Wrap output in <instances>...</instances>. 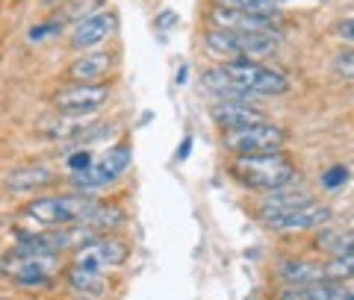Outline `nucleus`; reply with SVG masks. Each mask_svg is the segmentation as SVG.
Returning a JSON list of instances; mask_svg holds the SVG:
<instances>
[{
    "label": "nucleus",
    "instance_id": "obj_31",
    "mask_svg": "<svg viewBox=\"0 0 354 300\" xmlns=\"http://www.w3.org/2000/svg\"><path fill=\"white\" fill-rule=\"evenodd\" d=\"M346 300H354V294H351V292H348V297H346Z\"/></svg>",
    "mask_w": 354,
    "mask_h": 300
},
{
    "label": "nucleus",
    "instance_id": "obj_29",
    "mask_svg": "<svg viewBox=\"0 0 354 300\" xmlns=\"http://www.w3.org/2000/svg\"><path fill=\"white\" fill-rule=\"evenodd\" d=\"M39 3H41V6H48V9H53V6H62L65 0H39Z\"/></svg>",
    "mask_w": 354,
    "mask_h": 300
},
{
    "label": "nucleus",
    "instance_id": "obj_17",
    "mask_svg": "<svg viewBox=\"0 0 354 300\" xmlns=\"http://www.w3.org/2000/svg\"><path fill=\"white\" fill-rule=\"evenodd\" d=\"M130 159H133V144L130 141H118V144H113V148L104 153V159L97 165H101V171L115 183L118 177L130 168Z\"/></svg>",
    "mask_w": 354,
    "mask_h": 300
},
{
    "label": "nucleus",
    "instance_id": "obj_13",
    "mask_svg": "<svg viewBox=\"0 0 354 300\" xmlns=\"http://www.w3.org/2000/svg\"><path fill=\"white\" fill-rule=\"evenodd\" d=\"M209 115H213L216 127H221V132L266 121V115L260 109H254L251 103H234V100H218V103H213L209 106Z\"/></svg>",
    "mask_w": 354,
    "mask_h": 300
},
{
    "label": "nucleus",
    "instance_id": "obj_23",
    "mask_svg": "<svg viewBox=\"0 0 354 300\" xmlns=\"http://www.w3.org/2000/svg\"><path fill=\"white\" fill-rule=\"evenodd\" d=\"M65 24L59 18H50V21H44V24H32L30 27V41H44V39H50L53 32H59Z\"/></svg>",
    "mask_w": 354,
    "mask_h": 300
},
{
    "label": "nucleus",
    "instance_id": "obj_11",
    "mask_svg": "<svg viewBox=\"0 0 354 300\" xmlns=\"http://www.w3.org/2000/svg\"><path fill=\"white\" fill-rule=\"evenodd\" d=\"M53 183H57V174L48 165H18V168H9L3 174V188L15 194L39 192V188H48Z\"/></svg>",
    "mask_w": 354,
    "mask_h": 300
},
{
    "label": "nucleus",
    "instance_id": "obj_28",
    "mask_svg": "<svg viewBox=\"0 0 354 300\" xmlns=\"http://www.w3.org/2000/svg\"><path fill=\"white\" fill-rule=\"evenodd\" d=\"M189 148H192V139H183L180 153H177V159H186V157H189Z\"/></svg>",
    "mask_w": 354,
    "mask_h": 300
},
{
    "label": "nucleus",
    "instance_id": "obj_25",
    "mask_svg": "<svg viewBox=\"0 0 354 300\" xmlns=\"http://www.w3.org/2000/svg\"><path fill=\"white\" fill-rule=\"evenodd\" d=\"M346 180H348V168H346V165H334V168H328L322 174V186L325 188H339Z\"/></svg>",
    "mask_w": 354,
    "mask_h": 300
},
{
    "label": "nucleus",
    "instance_id": "obj_21",
    "mask_svg": "<svg viewBox=\"0 0 354 300\" xmlns=\"http://www.w3.org/2000/svg\"><path fill=\"white\" fill-rule=\"evenodd\" d=\"M330 71L334 77L346 83H354V48H339L334 57H330Z\"/></svg>",
    "mask_w": 354,
    "mask_h": 300
},
{
    "label": "nucleus",
    "instance_id": "obj_7",
    "mask_svg": "<svg viewBox=\"0 0 354 300\" xmlns=\"http://www.w3.org/2000/svg\"><path fill=\"white\" fill-rule=\"evenodd\" d=\"M209 21H213V27L236 30V32H269V30H281V15H260V12L221 6V3L209 9Z\"/></svg>",
    "mask_w": 354,
    "mask_h": 300
},
{
    "label": "nucleus",
    "instance_id": "obj_26",
    "mask_svg": "<svg viewBox=\"0 0 354 300\" xmlns=\"http://www.w3.org/2000/svg\"><path fill=\"white\" fill-rule=\"evenodd\" d=\"M334 36L342 39V41H348V44H354V15L337 21V24H334Z\"/></svg>",
    "mask_w": 354,
    "mask_h": 300
},
{
    "label": "nucleus",
    "instance_id": "obj_5",
    "mask_svg": "<svg viewBox=\"0 0 354 300\" xmlns=\"http://www.w3.org/2000/svg\"><path fill=\"white\" fill-rule=\"evenodd\" d=\"M221 68H225L251 94H286L290 92L286 74L274 71V68H266V65L254 62V59H227Z\"/></svg>",
    "mask_w": 354,
    "mask_h": 300
},
{
    "label": "nucleus",
    "instance_id": "obj_24",
    "mask_svg": "<svg viewBox=\"0 0 354 300\" xmlns=\"http://www.w3.org/2000/svg\"><path fill=\"white\" fill-rule=\"evenodd\" d=\"M65 162H68L71 174H77V171H86L88 165H95V157H92V150H86V148H83V150H71Z\"/></svg>",
    "mask_w": 354,
    "mask_h": 300
},
{
    "label": "nucleus",
    "instance_id": "obj_8",
    "mask_svg": "<svg viewBox=\"0 0 354 300\" xmlns=\"http://www.w3.org/2000/svg\"><path fill=\"white\" fill-rule=\"evenodd\" d=\"M53 257H21V253H9L0 259V274L9 277L18 286H44L50 280Z\"/></svg>",
    "mask_w": 354,
    "mask_h": 300
},
{
    "label": "nucleus",
    "instance_id": "obj_18",
    "mask_svg": "<svg viewBox=\"0 0 354 300\" xmlns=\"http://www.w3.org/2000/svg\"><path fill=\"white\" fill-rule=\"evenodd\" d=\"M121 224H124V209H118L113 203H97L95 212L86 218V227L97 232V236H106L109 230H115Z\"/></svg>",
    "mask_w": 354,
    "mask_h": 300
},
{
    "label": "nucleus",
    "instance_id": "obj_14",
    "mask_svg": "<svg viewBox=\"0 0 354 300\" xmlns=\"http://www.w3.org/2000/svg\"><path fill=\"white\" fill-rule=\"evenodd\" d=\"M201 83H204V88L209 94H216L218 100H234V103H251V92H245L234 77H230L225 68H209V71H204V77H201Z\"/></svg>",
    "mask_w": 354,
    "mask_h": 300
},
{
    "label": "nucleus",
    "instance_id": "obj_1",
    "mask_svg": "<svg viewBox=\"0 0 354 300\" xmlns=\"http://www.w3.org/2000/svg\"><path fill=\"white\" fill-rule=\"evenodd\" d=\"M230 174H234L242 186L257 188V192H278V188H286V186H292L298 180L295 162L286 157L283 150L234 157V162H230Z\"/></svg>",
    "mask_w": 354,
    "mask_h": 300
},
{
    "label": "nucleus",
    "instance_id": "obj_6",
    "mask_svg": "<svg viewBox=\"0 0 354 300\" xmlns=\"http://www.w3.org/2000/svg\"><path fill=\"white\" fill-rule=\"evenodd\" d=\"M127 257H130L127 241H121L115 236H95V239H88L86 244L77 248V257H74L71 265L104 277L106 268H115V265H121Z\"/></svg>",
    "mask_w": 354,
    "mask_h": 300
},
{
    "label": "nucleus",
    "instance_id": "obj_27",
    "mask_svg": "<svg viewBox=\"0 0 354 300\" xmlns=\"http://www.w3.org/2000/svg\"><path fill=\"white\" fill-rule=\"evenodd\" d=\"M174 21H177V18H174V12H162V15L157 18V27H162V30H165V27H171Z\"/></svg>",
    "mask_w": 354,
    "mask_h": 300
},
{
    "label": "nucleus",
    "instance_id": "obj_15",
    "mask_svg": "<svg viewBox=\"0 0 354 300\" xmlns=\"http://www.w3.org/2000/svg\"><path fill=\"white\" fill-rule=\"evenodd\" d=\"M348 292L334 280L325 283H310V286H290L281 292V300H346Z\"/></svg>",
    "mask_w": 354,
    "mask_h": 300
},
{
    "label": "nucleus",
    "instance_id": "obj_3",
    "mask_svg": "<svg viewBox=\"0 0 354 300\" xmlns=\"http://www.w3.org/2000/svg\"><path fill=\"white\" fill-rule=\"evenodd\" d=\"M290 141V132L274 121H257L248 127H236V130H225L221 132V144L225 150H230L234 157H248V153H272V150H283Z\"/></svg>",
    "mask_w": 354,
    "mask_h": 300
},
{
    "label": "nucleus",
    "instance_id": "obj_19",
    "mask_svg": "<svg viewBox=\"0 0 354 300\" xmlns=\"http://www.w3.org/2000/svg\"><path fill=\"white\" fill-rule=\"evenodd\" d=\"M59 9H62V18H59L62 24H68V21H71V24H80V21L104 12L106 0H65Z\"/></svg>",
    "mask_w": 354,
    "mask_h": 300
},
{
    "label": "nucleus",
    "instance_id": "obj_30",
    "mask_svg": "<svg viewBox=\"0 0 354 300\" xmlns=\"http://www.w3.org/2000/svg\"><path fill=\"white\" fill-rule=\"evenodd\" d=\"M269 3H274V6H278V3H281V0H269Z\"/></svg>",
    "mask_w": 354,
    "mask_h": 300
},
{
    "label": "nucleus",
    "instance_id": "obj_4",
    "mask_svg": "<svg viewBox=\"0 0 354 300\" xmlns=\"http://www.w3.org/2000/svg\"><path fill=\"white\" fill-rule=\"evenodd\" d=\"M109 100V86L104 83H68L59 92H53L50 103L65 118H86L104 109Z\"/></svg>",
    "mask_w": 354,
    "mask_h": 300
},
{
    "label": "nucleus",
    "instance_id": "obj_16",
    "mask_svg": "<svg viewBox=\"0 0 354 300\" xmlns=\"http://www.w3.org/2000/svg\"><path fill=\"white\" fill-rule=\"evenodd\" d=\"M281 277L290 286H310V283H325L328 268L325 265H316V262H283Z\"/></svg>",
    "mask_w": 354,
    "mask_h": 300
},
{
    "label": "nucleus",
    "instance_id": "obj_10",
    "mask_svg": "<svg viewBox=\"0 0 354 300\" xmlns=\"http://www.w3.org/2000/svg\"><path fill=\"white\" fill-rule=\"evenodd\" d=\"M115 30H118V15L113 12V9H104V12H97L92 18L80 21V24H74V30H71V48L92 50V48H97V44H104Z\"/></svg>",
    "mask_w": 354,
    "mask_h": 300
},
{
    "label": "nucleus",
    "instance_id": "obj_12",
    "mask_svg": "<svg viewBox=\"0 0 354 300\" xmlns=\"http://www.w3.org/2000/svg\"><path fill=\"white\" fill-rule=\"evenodd\" d=\"M109 71H113V53L109 50H83L65 68V77L71 83H101Z\"/></svg>",
    "mask_w": 354,
    "mask_h": 300
},
{
    "label": "nucleus",
    "instance_id": "obj_9",
    "mask_svg": "<svg viewBox=\"0 0 354 300\" xmlns=\"http://www.w3.org/2000/svg\"><path fill=\"white\" fill-rule=\"evenodd\" d=\"M330 221V209L316 203V200H310V203H301L290 209V212L283 215H274L269 221H263L266 227L278 230V232H301V230H313V227H322Z\"/></svg>",
    "mask_w": 354,
    "mask_h": 300
},
{
    "label": "nucleus",
    "instance_id": "obj_22",
    "mask_svg": "<svg viewBox=\"0 0 354 300\" xmlns=\"http://www.w3.org/2000/svg\"><path fill=\"white\" fill-rule=\"evenodd\" d=\"M68 283L77 288V292H95V288H101L104 277H101V274H92V271H83V268H77V265H71V268H68Z\"/></svg>",
    "mask_w": 354,
    "mask_h": 300
},
{
    "label": "nucleus",
    "instance_id": "obj_2",
    "mask_svg": "<svg viewBox=\"0 0 354 300\" xmlns=\"http://www.w3.org/2000/svg\"><path fill=\"white\" fill-rule=\"evenodd\" d=\"M97 200L83 192H68V194H53V197H32L30 203L21 209V215L30 218V224L41 230L53 227H74L86 224V218L95 212Z\"/></svg>",
    "mask_w": 354,
    "mask_h": 300
},
{
    "label": "nucleus",
    "instance_id": "obj_20",
    "mask_svg": "<svg viewBox=\"0 0 354 300\" xmlns=\"http://www.w3.org/2000/svg\"><path fill=\"white\" fill-rule=\"evenodd\" d=\"M316 244L325 248L330 257H354V236H348V232H342V230L322 232V236L316 239Z\"/></svg>",
    "mask_w": 354,
    "mask_h": 300
}]
</instances>
